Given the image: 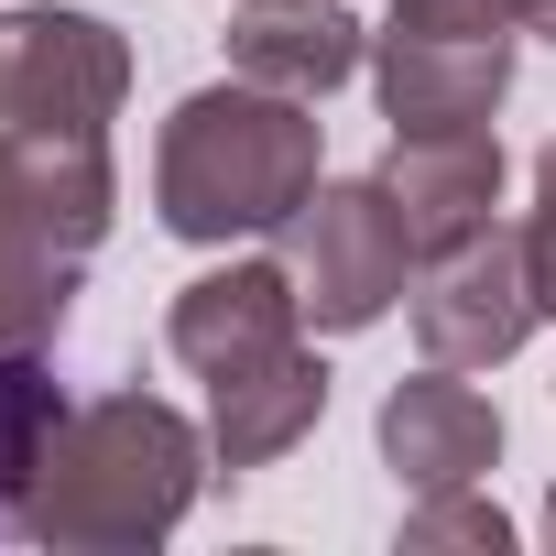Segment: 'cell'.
Here are the masks:
<instances>
[{
	"mask_svg": "<svg viewBox=\"0 0 556 556\" xmlns=\"http://www.w3.org/2000/svg\"><path fill=\"white\" fill-rule=\"evenodd\" d=\"M131 88V45L99 12H12L0 23V164L34 197V218L88 262L110 240L121 175H110V121Z\"/></svg>",
	"mask_w": 556,
	"mask_h": 556,
	"instance_id": "cell-1",
	"label": "cell"
},
{
	"mask_svg": "<svg viewBox=\"0 0 556 556\" xmlns=\"http://www.w3.org/2000/svg\"><path fill=\"white\" fill-rule=\"evenodd\" d=\"M317 197V99L262 88V77H218L197 99H175L164 142H153V207L175 240H273Z\"/></svg>",
	"mask_w": 556,
	"mask_h": 556,
	"instance_id": "cell-2",
	"label": "cell"
},
{
	"mask_svg": "<svg viewBox=\"0 0 556 556\" xmlns=\"http://www.w3.org/2000/svg\"><path fill=\"white\" fill-rule=\"evenodd\" d=\"M207 458L218 447L153 393L66 404V426H55L34 491H23V534L34 545H164L197 513Z\"/></svg>",
	"mask_w": 556,
	"mask_h": 556,
	"instance_id": "cell-3",
	"label": "cell"
},
{
	"mask_svg": "<svg viewBox=\"0 0 556 556\" xmlns=\"http://www.w3.org/2000/svg\"><path fill=\"white\" fill-rule=\"evenodd\" d=\"M273 240H285V273H295V295H306V317L328 339H361V328H382L404 306L415 229H404V207H393L382 175H339V186L317 175V197L273 229Z\"/></svg>",
	"mask_w": 556,
	"mask_h": 556,
	"instance_id": "cell-4",
	"label": "cell"
},
{
	"mask_svg": "<svg viewBox=\"0 0 556 556\" xmlns=\"http://www.w3.org/2000/svg\"><path fill=\"white\" fill-rule=\"evenodd\" d=\"M545 295H534V262H523V229H480L458 251L426 262V295H415V350L447 361V371H491L534 339Z\"/></svg>",
	"mask_w": 556,
	"mask_h": 556,
	"instance_id": "cell-5",
	"label": "cell"
},
{
	"mask_svg": "<svg viewBox=\"0 0 556 556\" xmlns=\"http://www.w3.org/2000/svg\"><path fill=\"white\" fill-rule=\"evenodd\" d=\"M164 339H175V361H186L197 382H229V371H251V361H273V350H295V339H306V295H295L285 251H273V262H218V273H197V285L175 295V317H164Z\"/></svg>",
	"mask_w": 556,
	"mask_h": 556,
	"instance_id": "cell-6",
	"label": "cell"
},
{
	"mask_svg": "<svg viewBox=\"0 0 556 556\" xmlns=\"http://www.w3.org/2000/svg\"><path fill=\"white\" fill-rule=\"evenodd\" d=\"M371 88L393 131H491L513 88V34H393L371 45Z\"/></svg>",
	"mask_w": 556,
	"mask_h": 556,
	"instance_id": "cell-7",
	"label": "cell"
},
{
	"mask_svg": "<svg viewBox=\"0 0 556 556\" xmlns=\"http://www.w3.org/2000/svg\"><path fill=\"white\" fill-rule=\"evenodd\" d=\"M382 186H393V207H404V229H415L426 262L458 251V240H480V229H502L491 218L502 207V142L491 131H393Z\"/></svg>",
	"mask_w": 556,
	"mask_h": 556,
	"instance_id": "cell-8",
	"label": "cell"
},
{
	"mask_svg": "<svg viewBox=\"0 0 556 556\" xmlns=\"http://www.w3.org/2000/svg\"><path fill=\"white\" fill-rule=\"evenodd\" d=\"M382 458H393V480H415V491H469V480L502 458V404L469 393L447 361H426L415 382L382 393Z\"/></svg>",
	"mask_w": 556,
	"mask_h": 556,
	"instance_id": "cell-9",
	"label": "cell"
},
{
	"mask_svg": "<svg viewBox=\"0 0 556 556\" xmlns=\"http://www.w3.org/2000/svg\"><path fill=\"white\" fill-rule=\"evenodd\" d=\"M317 415H328V371H317L306 339L273 350V361H251V371H229V382H207V447L229 469H273L285 447L317 437Z\"/></svg>",
	"mask_w": 556,
	"mask_h": 556,
	"instance_id": "cell-10",
	"label": "cell"
},
{
	"mask_svg": "<svg viewBox=\"0 0 556 556\" xmlns=\"http://www.w3.org/2000/svg\"><path fill=\"white\" fill-rule=\"evenodd\" d=\"M229 66L262 77V88H295V99H328L361 77V23L339 0H240L229 23Z\"/></svg>",
	"mask_w": 556,
	"mask_h": 556,
	"instance_id": "cell-11",
	"label": "cell"
},
{
	"mask_svg": "<svg viewBox=\"0 0 556 556\" xmlns=\"http://www.w3.org/2000/svg\"><path fill=\"white\" fill-rule=\"evenodd\" d=\"M77 306V251L34 218V197L0 164V350H45Z\"/></svg>",
	"mask_w": 556,
	"mask_h": 556,
	"instance_id": "cell-12",
	"label": "cell"
},
{
	"mask_svg": "<svg viewBox=\"0 0 556 556\" xmlns=\"http://www.w3.org/2000/svg\"><path fill=\"white\" fill-rule=\"evenodd\" d=\"M55 426H66V393H55L45 350H0V534H23V491H34Z\"/></svg>",
	"mask_w": 556,
	"mask_h": 556,
	"instance_id": "cell-13",
	"label": "cell"
},
{
	"mask_svg": "<svg viewBox=\"0 0 556 556\" xmlns=\"http://www.w3.org/2000/svg\"><path fill=\"white\" fill-rule=\"evenodd\" d=\"M437 545H480V556H502L513 523L480 502V480H469V491H426V502L404 513V556H437Z\"/></svg>",
	"mask_w": 556,
	"mask_h": 556,
	"instance_id": "cell-14",
	"label": "cell"
},
{
	"mask_svg": "<svg viewBox=\"0 0 556 556\" xmlns=\"http://www.w3.org/2000/svg\"><path fill=\"white\" fill-rule=\"evenodd\" d=\"M534 0H393V34H523Z\"/></svg>",
	"mask_w": 556,
	"mask_h": 556,
	"instance_id": "cell-15",
	"label": "cell"
},
{
	"mask_svg": "<svg viewBox=\"0 0 556 556\" xmlns=\"http://www.w3.org/2000/svg\"><path fill=\"white\" fill-rule=\"evenodd\" d=\"M523 262H534V295L556 317V142L534 153V218H523Z\"/></svg>",
	"mask_w": 556,
	"mask_h": 556,
	"instance_id": "cell-16",
	"label": "cell"
},
{
	"mask_svg": "<svg viewBox=\"0 0 556 556\" xmlns=\"http://www.w3.org/2000/svg\"><path fill=\"white\" fill-rule=\"evenodd\" d=\"M523 23H534V34H545V45H556V0H534V12H523Z\"/></svg>",
	"mask_w": 556,
	"mask_h": 556,
	"instance_id": "cell-17",
	"label": "cell"
},
{
	"mask_svg": "<svg viewBox=\"0 0 556 556\" xmlns=\"http://www.w3.org/2000/svg\"><path fill=\"white\" fill-rule=\"evenodd\" d=\"M545 545H556V491H545Z\"/></svg>",
	"mask_w": 556,
	"mask_h": 556,
	"instance_id": "cell-18",
	"label": "cell"
}]
</instances>
